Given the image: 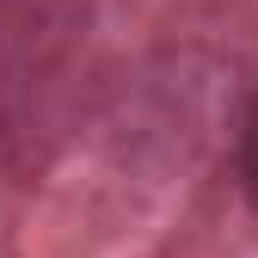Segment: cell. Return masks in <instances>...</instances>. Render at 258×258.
Segmentation results:
<instances>
[{
    "mask_svg": "<svg viewBox=\"0 0 258 258\" xmlns=\"http://www.w3.org/2000/svg\"><path fill=\"white\" fill-rule=\"evenodd\" d=\"M240 184H246V203L258 209V92L240 117Z\"/></svg>",
    "mask_w": 258,
    "mask_h": 258,
    "instance_id": "obj_1",
    "label": "cell"
}]
</instances>
